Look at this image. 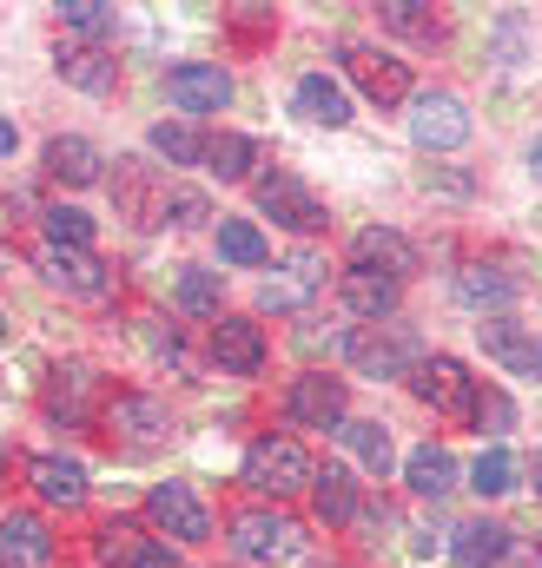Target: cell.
Returning <instances> with one entry per match:
<instances>
[{"instance_id": "24", "label": "cell", "mask_w": 542, "mask_h": 568, "mask_svg": "<svg viewBox=\"0 0 542 568\" xmlns=\"http://www.w3.org/2000/svg\"><path fill=\"white\" fill-rule=\"evenodd\" d=\"M456 297H463L470 311H510V304L523 297V278H510L503 265H463V272H456Z\"/></svg>"}, {"instance_id": "46", "label": "cell", "mask_w": 542, "mask_h": 568, "mask_svg": "<svg viewBox=\"0 0 542 568\" xmlns=\"http://www.w3.org/2000/svg\"><path fill=\"white\" fill-rule=\"evenodd\" d=\"M536 483H542V456H536Z\"/></svg>"}, {"instance_id": "39", "label": "cell", "mask_w": 542, "mask_h": 568, "mask_svg": "<svg viewBox=\"0 0 542 568\" xmlns=\"http://www.w3.org/2000/svg\"><path fill=\"white\" fill-rule=\"evenodd\" d=\"M139 542H145V536H139L133 523H120V516L93 529V556H100L107 568H127V562H133V549H139Z\"/></svg>"}, {"instance_id": "5", "label": "cell", "mask_w": 542, "mask_h": 568, "mask_svg": "<svg viewBox=\"0 0 542 568\" xmlns=\"http://www.w3.org/2000/svg\"><path fill=\"white\" fill-rule=\"evenodd\" d=\"M410 140L423 145V152H456V145L470 140V106L456 93H443V87L416 93L410 100Z\"/></svg>"}, {"instance_id": "1", "label": "cell", "mask_w": 542, "mask_h": 568, "mask_svg": "<svg viewBox=\"0 0 542 568\" xmlns=\"http://www.w3.org/2000/svg\"><path fill=\"white\" fill-rule=\"evenodd\" d=\"M311 476H318V463H311V449H304L298 436H259V443L245 449V483H252L265 503H284V496L311 489Z\"/></svg>"}, {"instance_id": "27", "label": "cell", "mask_w": 542, "mask_h": 568, "mask_svg": "<svg viewBox=\"0 0 542 568\" xmlns=\"http://www.w3.org/2000/svg\"><path fill=\"white\" fill-rule=\"evenodd\" d=\"M100 165H107V159H100V145L87 140V133H53V140H47V172H53L60 185H93Z\"/></svg>"}, {"instance_id": "40", "label": "cell", "mask_w": 542, "mask_h": 568, "mask_svg": "<svg viewBox=\"0 0 542 568\" xmlns=\"http://www.w3.org/2000/svg\"><path fill=\"white\" fill-rule=\"evenodd\" d=\"M470 424L490 429V436H503V429L516 424V410H510V397H503V390H483V397H476V417H470Z\"/></svg>"}, {"instance_id": "42", "label": "cell", "mask_w": 542, "mask_h": 568, "mask_svg": "<svg viewBox=\"0 0 542 568\" xmlns=\"http://www.w3.org/2000/svg\"><path fill=\"white\" fill-rule=\"evenodd\" d=\"M423 185H430V192H470L463 172H423Z\"/></svg>"}, {"instance_id": "28", "label": "cell", "mask_w": 542, "mask_h": 568, "mask_svg": "<svg viewBox=\"0 0 542 568\" xmlns=\"http://www.w3.org/2000/svg\"><path fill=\"white\" fill-rule=\"evenodd\" d=\"M404 483H410V496H423V503H443V496L456 489V456H450L443 443H423V449H410Z\"/></svg>"}, {"instance_id": "15", "label": "cell", "mask_w": 542, "mask_h": 568, "mask_svg": "<svg viewBox=\"0 0 542 568\" xmlns=\"http://www.w3.org/2000/svg\"><path fill=\"white\" fill-rule=\"evenodd\" d=\"M0 568H53V529L33 509L0 516Z\"/></svg>"}, {"instance_id": "8", "label": "cell", "mask_w": 542, "mask_h": 568, "mask_svg": "<svg viewBox=\"0 0 542 568\" xmlns=\"http://www.w3.org/2000/svg\"><path fill=\"white\" fill-rule=\"evenodd\" d=\"M476 344L490 364H503L510 377H536L542 384V337L536 324H516V317H483L476 324Z\"/></svg>"}, {"instance_id": "14", "label": "cell", "mask_w": 542, "mask_h": 568, "mask_svg": "<svg viewBox=\"0 0 542 568\" xmlns=\"http://www.w3.org/2000/svg\"><path fill=\"white\" fill-rule=\"evenodd\" d=\"M324 272H331L324 252H291V258L259 284V304H265V311H304V304L324 291Z\"/></svg>"}, {"instance_id": "37", "label": "cell", "mask_w": 542, "mask_h": 568, "mask_svg": "<svg viewBox=\"0 0 542 568\" xmlns=\"http://www.w3.org/2000/svg\"><path fill=\"white\" fill-rule=\"evenodd\" d=\"M152 152H159L165 165H199V159H205V140H199V126H185V120H159V126H152Z\"/></svg>"}, {"instance_id": "30", "label": "cell", "mask_w": 542, "mask_h": 568, "mask_svg": "<svg viewBox=\"0 0 542 568\" xmlns=\"http://www.w3.org/2000/svg\"><path fill=\"white\" fill-rule=\"evenodd\" d=\"M205 165H212L225 185H239V179H252V165H259V140H245V133H219V140H205Z\"/></svg>"}, {"instance_id": "26", "label": "cell", "mask_w": 542, "mask_h": 568, "mask_svg": "<svg viewBox=\"0 0 542 568\" xmlns=\"http://www.w3.org/2000/svg\"><path fill=\"white\" fill-rule=\"evenodd\" d=\"M93 397H100V371H93V364H60L53 384H47V410H53L60 424H80Z\"/></svg>"}, {"instance_id": "32", "label": "cell", "mask_w": 542, "mask_h": 568, "mask_svg": "<svg viewBox=\"0 0 542 568\" xmlns=\"http://www.w3.org/2000/svg\"><path fill=\"white\" fill-rule=\"evenodd\" d=\"M219 258L239 265V272L265 265V232H259L252 219H219Z\"/></svg>"}, {"instance_id": "31", "label": "cell", "mask_w": 542, "mask_h": 568, "mask_svg": "<svg viewBox=\"0 0 542 568\" xmlns=\"http://www.w3.org/2000/svg\"><path fill=\"white\" fill-rule=\"evenodd\" d=\"M205 219H212V205H205V192H199V185H165V192H159V212H152V225L192 232V225H205Z\"/></svg>"}, {"instance_id": "16", "label": "cell", "mask_w": 542, "mask_h": 568, "mask_svg": "<svg viewBox=\"0 0 542 568\" xmlns=\"http://www.w3.org/2000/svg\"><path fill=\"white\" fill-rule=\"evenodd\" d=\"M212 364L225 377H259L265 371V331L252 317H219L212 324Z\"/></svg>"}, {"instance_id": "34", "label": "cell", "mask_w": 542, "mask_h": 568, "mask_svg": "<svg viewBox=\"0 0 542 568\" xmlns=\"http://www.w3.org/2000/svg\"><path fill=\"white\" fill-rule=\"evenodd\" d=\"M60 27L80 33V47H100V40H113V7L107 0H60Z\"/></svg>"}, {"instance_id": "4", "label": "cell", "mask_w": 542, "mask_h": 568, "mask_svg": "<svg viewBox=\"0 0 542 568\" xmlns=\"http://www.w3.org/2000/svg\"><path fill=\"white\" fill-rule=\"evenodd\" d=\"M298 542L304 536L278 503H252V509L232 516V556L239 562H284V556H298Z\"/></svg>"}, {"instance_id": "33", "label": "cell", "mask_w": 542, "mask_h": 568, "mask_svg": "<svg viewBox=\"0 0 542 568\" xmlns=\"http://www.w3.org/2000/svg\"><path fill=\"white\" fill-rule=\"evenodd\" d=\"M470 489H476V496H490V503H496V496H510V489H516V456H510L503 443L476 449V463H470Z\"/></svg>"}, {"instance_id": "21", "label": "cell", "mask_w": 542, "mask_h": 568, "mask_svg": "<svg viewBox=\"0 0 542 568\" xmlns=\"http://www.w3.org/2000/svg\"><path fill=\"white\" fill-rule=\"evenodd\" d=\"M338 297H344V311L351 317H364V324H378V317H391L398 311V297H404V284L398 278H384V272H344L338 278Z\"/></svg>"}, {"instance_id": "45", "label": "cell", "mask_w": 542, "mask_h": 568, "mask_svg": "<svg viewBox=\"0 0 542 568\" xmlns=\"http://www.w3.org/2000/svg\"><path fill=\"white\" fill-rule=\"evenodd\" d=\"M0 344H7V317H0Z\"/></svg>"}, {"instance_id": "35", "label": "cell", "mask_w": 542, "mask_h": 568, "mask_svg": "<svg viewBox=\"0 0 542 568\" xmlns=\"http://www.w3.org/2000/svg\"><path fill=\"white\" fill-rule=\"evenodd\" d=\"M40 219H47V245H60V252H93V212H80V205H47Z\"/></svg>"}, {"instance_id": "6", "label": "cell", "mask_w": 542, "mask_h": 568, "mask_svg": "<svg viewBox=\"0 0 542 568\" xmlns=\"http://www.w3.org/2000/svg\"><path fill=\"white\" fill-rule=\"evenodd\" d=\"M259 212H265L271 225H284V232H318L324 225V199L298 172H284V165H271L265 179H259Z\"/></svg>"}, {"instance_id": "10", "label": "cell", "mask_w": 542, "mask_h": 568, "mask_svg": "<svg viewBox=\"0 0 542 568\" xmlns=\"http://www.w3.org/2000/svg\"><path fill=\"white\" fill-rule=\"evenodd\" d=\"M284 417L298 429H338L344 424V377H324V371H304L284 384Z\"/></svg>"}, {"instance_id": "29", "label": "cell", "mask_w": 542, "mask_h": 568, "mask_svg": "<svg viewBox=\"0 0 542 568\" xmlns=\"http://www.w3.org/2000/svg\"><path fill=\"white\" fill-rule=\"evenodd\" d=\"M113 192H120V212H127V219L152 225L165 185H152V165H139V159H113Z\"/></svg>"}, {"instance_id": "20", "label": "cell", "mask_w": 542, "mask_h": 568, "mask_svg": "<svg viewBox=\"0 0 542 568\" xmlns=\"http://www.w3.org/2000/svg\"><path fill=\"white\" fill-rule=\"evenodd\" d=\"M351 258H358V272H384V278H398V284H404V272H416L410 239L404 232H391V225L358 232V239H351Z\"/></svg>"}, {"instance_id": "11", "label": "cell", "mask_w": 542, "mask_h": 568, "mask_svg": "<svg viewBox=\"0 0 542 568\" xmlns=\"http://www.w3.org/2000/svg\"><path fill=\"white\" fill-rule=\"evenodd\" d=\"M344 364L351 371H364V377H398L410 357H416V344H410L404 331H384V324H358V331H344Z\"/></svg>"}, {"instance_id": "41", "label": "cell", "mask_w": 542, "mask_h": 568, "mask_svg": "<svg viewBox=\"0 0 542 568\" xmlns=\"http://www.w3.org/2000/svg\"><path fill=\"white\" fill-rule=\"evenodd\" d=\"M127 568H185V556H179V549H165L159 536H145V542L133 549V562H127Z\"/></svg>"}, {"instance_id": "19", "label": "cell", "mask_w": 542, "mask_h": 568, "mask_svg": "<svg viewBox=\"0 0 542 568\" xmlns=\"http://www.w3.org/2000/svg\"><path fill=\"white\" fill-rule=\"evenodd\" d=\"M510 549H516V536H510L503 523H490V516H470V523L450 529V556H456V568H496Z\"/></svg>"}, {"instance_id": "17", "label": "cell", "mask_w": 542, "mask_h": 568, "mask_svg": "<svg viewBox=\"0 0 542 568\" xmlns=\"http://www.w3.org/2000/svg\"><path fill=\"white\" fill-rule=\"evenodd\" d=\"M311 503H318V523H324V529H351V523L364 516V483H358L344 463H324V469L311 476Z\"/></svg>"}, {"instance_id": "12", "label": "cell", "mask_w": 542, "mask_h": 568, "mask_svg": "<svg viewBox=\"0 0 542 568\" xmlns=\"http://www.w3.org/2000/svg\"><path fill=\"white\" fill-rule=\"evenodd\" d=\"M344 67H351V80H358L364 100H378V106H404L410 100V67L398 53H384V47H344Z\"/></svg>"}, {"instance_id": "2", "label": "cell", "mask_w": 542, "mask_h": 568, "mask_svg": "<svg viewBox=\"0 0 542 568\" xmlns=\"http://www.w3.org/2000/svg\"><path fill=\"white\" fill-rule=\"evenodd\" d=\"M410 397L416 404H430L443 424H470L476 417V397H483V384L456 364V357H416V371H410Z\"/></svg>"}, {"instance_id": "38", "label": "cell", "mask_w": 542, "mask_h": 568, "mask_svg": "<svg viewBox=\"0 0 542 568\" xmlns=\"http://www.w3.org/2000/svg\"><path fill=\"white\" fill-rule=\"evenodd\" d=\"M378 20H384L391 33H404V40H436V33H443V20H436L423 0H391V7H378Z\"/></svg>"}, {"instance_id": "13", "label": "cell", "mask_w": 542, "mask_h": 568, "mask_svg": "<svg viewBox=\"0 0 542 568\" xmlns=\"http://www.w3.org/2000/svg\"><path fill=\"white\" fill-rule=\"evenodd\" d=\"M100 424L113 436H127V443H165L172 436V410L159 397H145V390H113L100 404Z\"/></svg>"}, {"instance_id": "3", "label": "cell", "mask_w": 542, "mask_h": 568, "mask_svg": "<svg viewBox=\"0 0 542 568\" xmlns=\"http://www.w3.org/2000/svg\"><path fill=\"white\" fill-rule=\"evenodd\" d=\"M145 523L159 529V542H165V536L185 542V549L212 542V509H205V496H199L192 483H152V496H145Z\"/></svg>"}, {"instance_id": "36", "label": "cell", "mask_w": 542, "mask_h": 568, "mask_svg": "<svg viewBox=\"0 0 542 568\" xmlns=\"http://www.w3.org/2000/svg\"><path fill=\"white\" fill-rule=\"evenodd\" d=\"M172 297H179V311H185V317H219V272L185 265L179 284H172Z\"/></svg>"}, {"instance_id": "23", "label": "cell", "mask_w": 542, "mask_h": 568, "mask_svg": "<svg viewBox=\"0 0 542 568\" xmlns=\"http://www.w3.org/2000/svg\"><path fill=\"white\" fill-rule=\"evenodd\" d=\"M331 436H338V443H344V449H351V456H358L371 476H378V483L391 476V463H398V443H391V429L378 424V417H344Z\"/></svg>"}, {"instance_id": "7", "label": "cell", "mask_w": 542, "mask_h": 568, "mask_svg": "<svg viewBox=\"0 0 542 568\" xmlns=\"http://www.w3.org/2000/svg\"><path fill=\"white\" fill-rule=\"evenodd\" d=\"M40 278L53 284L60 297H73V304H107V297H113V272H107L93 252H60V245H40Z\"/></svg>"}, {"instance_id": "22", "label": "cell", "mask_w": 542, "mask_h": 568, "mask_svg": "<svg viewBox=\"0 0 542 568\" xmlns=\"http://www.w3.org/2000/svg\"><path fill=\"white\" fill-rule=\"evenodd\" d=\"M53 67H60V80L80 87V93H113V80H120L113 53H107V47H80V40H60Z\"/></svg>"}, {"instance_id": "25", "label": "cell", "mask_w": 542, "mask_h": 568, "mask_svg": "<svg viewBox=\"0 0 542 568\" xmlns=\"http://www.w3.org/2000/svg\"><path fill=\"white\" fill-rule=\"evenodd\" d=\"M291 106H298L311 126H344V120H351V93H344L331 73H304V80L291 87Z\"/></svg>"}, {"instance_id": "9", "label": "cell", "mask_w": 542, "mask_h": 568, "mask_svg": "<svg viewBox=\"0 0 542 568\" xmlns=\"http://www.w3.org/2000/svg\"><path fill=\"white\" fill-rule=\"evenodd\" d=\"M165 100L179 113H219V106H232V73L219 60H179L165 73Z\"/></svg>"}, {"instance_id": "44", "label": "cell", "mask_w": 542, "mask_h": 568, "mask_svg": "<svg viewBox=\"0 0 542 568\" xmlns=\"http://www.w3.org/2000/svg\"><path fill=\"white\" fill-rule=\"evenodd\" d=\"M530 172H536V179H542V140L530 145Z\"/></svg>"}, {"instance_id": "43", "label": "cell", "mask_w": 542, "mask_h": 568, "mask_svg": "<svg viewBox=\"0 0 542 568\" xmlns=\"http://www.w3.org/2000/svg\"><path fill=\"white\" fill-rule=\"evenodd\" d=\"M13 145H20V126H13V120H7V113H0V165H7V159H13Z\"/></svg>"}, {"instance_id": "18", "label": "cell", "mask_w": 542, "mask_h": 568, "mask_svg": "<svg viewBox=\"0 0 542 568\" xmlns=\"http://www.w3.org/2000/svg\"><path fill=\"white\" fill-rule=\"evenodd\" d=\"M27 483H33V496L47 509H80L87 503V469L73 456H33L27 463Z\"/></svg>"}]
</instances>
